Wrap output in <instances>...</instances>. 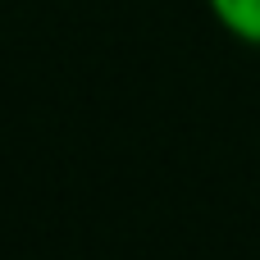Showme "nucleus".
I'll list each match as a JSON object with an SVG mask.
<instances>
[{
  "instance_id": "1",
  "label": "nucleus",
  "mask_w": 260,
  "mask_h": 260,
  "mask_svg": "<svg viewBox=\"0 0 260 260\" xmlns=\"http://www.w3.org/2000/svg\"><path fill=\"white\" fill-rule=\"evenodd\" d=\"M206 5H210L215 23L229 37H238L247 46H260V0H206Z\"/></svg>"
}]
</instances>
